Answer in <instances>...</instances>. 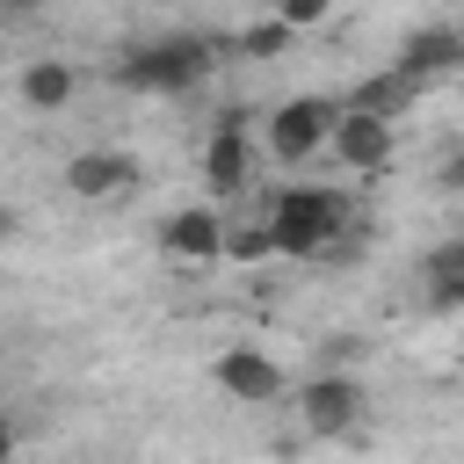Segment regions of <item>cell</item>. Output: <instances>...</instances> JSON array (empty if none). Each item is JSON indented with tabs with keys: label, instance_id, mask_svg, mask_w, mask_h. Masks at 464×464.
<instances>
[{
	"label": "cell",
	"instance_id": "16",
	"mask_svg": "<svg viewBox=\"0 0 464 464\" xmlns=\"http://www.w3.org/2000/svg\"><path fill=\"white\" fill-rule=\"evenodd\" d=\"M326 14H334V0H276V22H290V29H312Z\"/></svg>",
	"mask_w": 464,
	"mask_h": 464
},
{
	"label": "cell",
	"instance_id": "1",
	"mask_svg": "<svg viewBox=\"0 0 464 464\" xmlns=\"http://www.w3.org/2000/svg\"><path fill=\"white\" fill-rule=\"evenodd\" d=\"M116 87H130V94H188V87H203L210 72H218V36H145V44H130V51H116Z\"/></svg>",
	"mask_w": 464,
	"mask_h": 464
},
{
	"label": "cell",
	"instance_id": "18",
	"mask_svg": "<svg viewBox=\"0 0 464 464\" xmlns=\"http://www.w3.org/2000/svg\"><path fill=\"white\" fill-rule=\"evenodd\" d=\"M435 181H442V188H450V196H464V145H457V152H450V160H442V167H435Z\"/></svg>",
	"mask_w": 464,
	"mask_h": 464
},
{
	"label": "cell",
	"instance_id": "7",
	"mask_svg": "<svg viewBox=\"0 0 464 464\" xmlns=\"http://www.w3.org/2000/svg\"><path fill=\"white\" fill-rule=\"evenodd\" d=\"M326 145H334V160H341L348 174H377V167L392 160V123H384V116H355V109H341L334 130H326Z\"/></svg>",
	"mask_w": 464,
	"mask_h": 464
},
{
	"label": "cell",
	"instance_id": "6",
	"mask_svg": "<svg viewBox=\"0 0 464 464\" xmlns=\"http://www.w3.org/2000/svg\"><path fill=\"white\" fill-rule=\"evenodd\" d=\"M399 72H413L420 87L464 72V36H457V22H420V29H406V44H399Z\"/></svg>",
	"mask_w": 464,
	"mask_h": 464
},
{
	"label": "cell",
	"instance_id": "8",
	"mask_svg": "<svg viewBox=\"0 0 464 464\" xmlns=\"http://www.w3.org/2000/svg\"><path fill=\"white\" fill-rule=\"evenodd\" d=\"M138 181V160L130 152H72L65 160V188L80 203H102V196H123Z\"/></svg>",
	"mask_w": 464,
	"mask_h": 464
},
{
	"label": "cell",
	"instance_id": "19",
	"mask_svg": "<svg viewBox=\"0 0 464 464\" xmlns=\"http://www.w3.org/2000/svg\"><path fill=\"white\" fill-rule=\"evenodd\" d=\"M29 14H36L29 0H0V29H14V22H29Z\"/></svg>",
	"mask_w": 464,
	"mask_h": 464
},
{
	"label": "cell",
	"instance_id": "14",
	"mask_svg": "<svg viewBox=\"0 0 464 464\" xmlns=\"http://www.w3.org/2000/svg\"><path fill=\"white\" fill-rule=\"evenodd\" d=\"M290 22H254L246 36H232V58H276V51H290Z\"/></svg>",
	"mask_w": 464,
	"mask_h": 464
},
{
	"label": "cell",
	"instance_id": "22",
	"mask_svg": "<svg viewBox=\"0 0 464 464\" xmlns=\"http://www.w3.org/2000/svg\"><path fill=\"white\" fill-rule=\"evenodd\" d=\"M29 7H51V0H29Z\"/></svg>",
	"mask_w": 464,
	"mask_h": 464
},
{
	"label": "cell",
	"instance_id": "20",
	"mask_svg": "<svg viewBox=\"0 0 464 464\" xmlns=\"http://www.w3.org/2000/svg\"><path fill=\"white\" fill-rule=\"evenodd\" d=\"M0 464H14V420L0 413Z\"/></svg>",
	"mask_w": 464,
	"mask_h": 464
},
{
	"label": "cell",
	"instance_id": "9",
	"mask_svg": "<svg viewBox=\"0 0 464 464\" xmlns=\"http://www.w3.org/2000/svg\"><path fill=\"white\" fill-rule=\"evenodd\" d=\"M160 246H167L174 261H218V254H225V218L203 210V203H188V210H174V218L160 225Z\"/></svg>",
	"mask_w": 464,
	"mask_h": 464
},
{
	"label": "cell",
	"instance_id": "21",
	"mask_svg": "<svg viewBox=\"0 0 464 464\" xmlns=\"http://www.w3.org/2000/svg\"><path fill=\"white\" fill-rule=\"evenodd\" d=\"M7 232H14V210H7V203H0V239H7Z\"/></svg>",
	"mask_w": 464,
	"mask_h": 464
},
{
	"label": "cell",
	"instance_id": "5",
	"mask_svg": "<svg viewBox=\"0 0 464 464\" xmlns=\"http://www.w3.org/2000/svg\"><path fill=\"white\" fill-rule=\"evenodd\" d=\"M210 377H218V392H232V406H268V399L290 392L283 362L261 355V348H225V355L210 362Z\"/></svg>",
	"mask_w": 464,
	"mask_h": 464
},
{
	"label": "cell",
	"instance_id": "13",
	"mask_svg": "<svg viewBox=\"0 0 464 464\" xmlns=\"http://www.w3.org/2000/svg\"><path fill=\"white\" fill-rule=\"evenodd\" d=\"M428 297H435L442 312H464V232L428 254Z\"/></svg>",
	"mask_w": 464,
	"mask_h": 464
},
{
	"label": "cell",
	"instance_id": "2",
	"mask_svg": "<svg viewBox=\"0 0 464 464\" xmlns=\"http://www.w3.org/2000/svg\"><path fill=\"white\" fill-rule=\"evenodd\" d=\"M268 232H276V254H334L341 232H348V196L341 188H283L276 210H268Z\"/></svg>",
	"mask_w": 464,
	"mask_h": 464
},
{
	"label": "cell",
	"instance_id": "17",
	"mask_svg": "<svg viewBox=\"0 0 464 464\" xmlns=\"http://www.w3.org/2000/svg\"><path fill=\"white\" fill-rule=\"evenodd\" d=\"M355 348H362L355 334H334V341H319V362H326V370H348V362H355Z\"/></svg>",
	"mask_w": 464,
	"mask_h": 464
},
{
	"label": "cell",
	"instance_id": "23",
	"mask_svg": "<svg viewBox=\"0 0 464 464\" xmlns=\"http://www.w3.org/2000/svg\"><path fill=\"white\" fill-rule=\"evenodd\" d=\"M457 36H464V22H457Z\"/></svg>",
	"mask_w": 464,
	"mask_h": 464
},
{
	"label": "cell",
	"instance_id": "12",
	"mask_svg": "<svg viewBox=\"0 0 464 464\" xmlns=\"http://www.w3.org/2000/svg\"><path fill=\"white\" fill-rule=\"evenodd\" d=\"M72 87H80V72H72L65 58H29V65H22V102L44 109V116H58V109L72 102Z\"/></svg>",
	"mask_w": 464,
	"mask_h": 464
},
{
	"label": "cell",
	"instance_id": "15",
	"mask_svg": "<svg viewBox=\"0 0 464 464\" xmlns=\"http://www.w3.org/2000/svg\"><path fill=\"white\" fill-rule=\"evenodd\" d=\"M225 254H232V261H268V254H276V232H268V225H239V232L225 225Z\"/></svg>",
	"mask_w": 464,
	"mask_h": 464
},
{
	"label": "cell",
	"instance_id": "10",
	"mask_svg": "<svg viewBox=\"0 0 464 464\" xmlns=\"http://www.w3.org/2000/svg\"><path fill=\"white\" fill-rule=\"evenodd\" d=\"M413 102H420V80L392 65V72H370V80H355L341 109H355V116H384V123H392V116H406Z\"/></svg>",
	"mask_w": 464,
	"mask_h": 464
},
{
	"label": "cell",
	"instance_id": "3",
	"mask_svg": "<svg viewBox=\"0 0 464 464\" xmlns=\"http://www.w3.org/2000/svg\"><path fill=\"white\" fill-rule=\"evenodd\" d=\"M334 116H341V102H326V94H297V102H283V109L268 116V152H276L283 167L312 160V152L326 145Z\"/></svg>",
	"mask_w": 464,
	"mask_h": 464
},
{
	"label": "cell",
	"instance_id": "11",
	"mask_svg": "<svg viewBox=\"0 0 464 464\" xmlns=\"http://www.w3.org/2000/svg\"><path fill=\"white\" fill-rule=\"evenodd\" d=\"M203 181H210V196H239V188L254 181V145H246V130H210Z\"/></svg>",
	"mask_w": 464,
	"mask_h": 464
},
{
	"label": "cell",
	"instance_id": "4",
	"mask_svg": "<svg viewBox=\"0 0 464 464\" xmlns=\"http://www.w3.org/2000/svg\"><path fill=\"white\" fill-rule=\"evenodd\" d=\"M297 413L312 435H348L362 420V384L348 370H319L312 384H297Z\"/></svg>",
	"mask_w": 464,
	"mask_h": 464
}]
</instances>
